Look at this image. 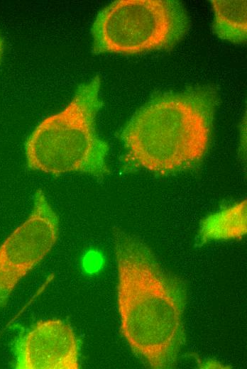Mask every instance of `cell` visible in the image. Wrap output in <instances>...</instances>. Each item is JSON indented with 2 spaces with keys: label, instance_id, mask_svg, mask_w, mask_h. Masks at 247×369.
Returning <instances> with one entry per match:
<instances>
[{
  "label": "cell",
  "instance_id": "obj_1",
  "mask_svg": "<svg viewBox=\"0 0 247 369\" xmlns=\"http://www.w3.org/2000/svg\"><path fill=\"white\" fill-rule=\"evenodd\" d=\"M114 251L121 332L151 368H170L184 339V289L145 245L130 236L118 233Z\"/></svg>",
  "mask_w": 247,
  "mask_h": 369
},
{
  "label": "cell",
  "instance_id": "obj_2",
  "mask_svg": "<svg viewBox=\"0 0 247 369\" xmlns=\"http://www.w3.org/2000/svg\"><path fill=\"white\" fill-rule=\"evenodd\" d=\"M218 104L217 92L209 87L151 99L121 133L125 163L163 174L197 165L208 150Z\"/></svg>",
  "mask_w": 247,
  "mask_h": 369
},
{
  "label": "cell",
  "instance_id": "obj_3",
  "mask_svg": "<svg viewBox=\"0 0 247 369\" xmlns=\"http://www.w3.org/2000/svg\"><path fill=\"white\" fill-rule=\"evenodd\" d=\"M98 76L82 83L60 111L45 118L27 139V165L53 175L81 172L101 177L109 172V145L96 129L102 106Z\"/></svg>",
  "mask_w": 247,
  "mask_h": 369
},
{
  "label": "cell",
  "instance_id": "obj_4",
  "mask_svg": "<svg viewBox=\"0 0 247 369\" xmlns=\"http://www.w3.org/2000/svg\"><path fill=\"white\" fill-rule=\"evenodd\" d=\"M189 27L174 0H120L103 9L92 27L94 53L136 54L174 47Z\"/></svg>",
  "mask_w": 247,
  "mask_h": 369
},
{
  "label": "cell",
  "instance_id": "obj_5",
  "mask_svg": "<svg viewBox=\"0 0 247 369\" xmlns=\"http://www.w3.org/2000/svg\"><path fill=\"white\" fill-rule=\"evenodd\" d=\"M58 235V217L38 189L30 215L0 246V308L6 305L18 282L50 253Z\"/></svg>",
  "mask_w": 247,
  "mask_h": 369
},
{
  "label": "cell",
  "instance_id": "obj_6",
  "mask_svg": "<svg viewBox=\"0 0 247 369\" xmlns=\"http://www.w3.org/2000/svg\"><path fill=\"white\" fill-rule=\"evenodd\" d=\"M17 369H77L79 344L71 326L59 319L40 320L15 338Z\"/></svg>",
  "mask_w": 247,
  "mask_h": 369
},
{
  "label": "cell",
  "instance_id": "obj_7",
  "mask_svg": "<svg viewBox=\"0 0 247 369\" xmlns=\"http://www.w3.org/2000/svg\"><path fill=\"white\" fill-rule=\"evenodd\" d=\"M246 201L242 200L222 208L207 216L201 222L199 241L239 239L246 233Z\"/></svg>",
  "mask_w": 247,
  "mask_h": 369
},
{
  "label": "cell",
  "instance_id": "obj_8",
  "mask_svg": "<svg viewBox=\"0 0 247 369\" xmlns=\"http://www.w3.org/2000/svg\"><path fill=\"white\" fill-rule=\"evenodd\" d=\"M213 28L222 40L243 43L247 37L246 0H212Z\"/></svg>",
  "mask_w": 247,
  "mask_h": 369
},
{
  "label": "cell",
  "instance_id": "obj_9",
  "mask_svg": "<svg viewBox=\"0 0 247 369\" xmlns=\"http://www.w3.org/2000/svg\"><path fill=\"white\" fill-rule=\"evenodd\" d=\"M2 50H3V44H2V41L0 38V59L1 57V54H2Z\"/></svg>",
  "mask_w": 247,
  "mask_h": 369
}]
</instances>
